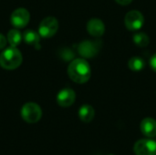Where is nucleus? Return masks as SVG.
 Returning <instances> with one entry per match:
<instances>
[{"label":"nucleus","mask_w":156,"mask_h":155,"mask_svg":"<svg viewBox=\"0 0 156 155\" xmlns=\"http://www.w3.org/2000/svg\"><path fill=\"white\" fill-rule=\"evenodd\" d=\"M21 52L14 47L8 48L0 54V66L8 70L17 69L22 63Z\"/></svg>","instance_id":"f03ea898"},{"label":"nucleus","mask_w":156,"mask_h":155,"mask_svg":"<svg viewBox=\"0 0 156 155\" xmlns=\"http://www.w3.org/2000/svg\"><path fill=\"white\" fill-rule=\"evenodd\" d=\"M61 58L66 60V61H69V60H71L73 58H74V54L68 48L64 49L62 52H61Z\"/></svg>","instance_id":"f3484780"},{"label":"nucleus","mask_w":156,"mask_h":155,"mask_svg":"<svg viewBox=\"0 0 156 155\" xmlns=\"http://www.w3.org/2000/svg\"><path fill=\"white\" fill-rule=\"evenodd\" d=\"M6 45V38L4 35L0 34V50L3 49Z\"/></svg>","instance_id":"6ab92c4d"},{"label":"nucleus","mask_w":156,"mask_h":155,"mask_svg":"<svg viewBox=\"0 0 156 155\" xmlns=\"http://www.w3.org/2000/svg\"><path fill=\"white\" fill-rule=\"evenodd\" d=\"M125 26L131 31H137L142 28L144 23V16L137 10H132L128 12L124 18Z\"/></svg>","instance_id":"423d86ee"},{"label":"nucleus","mask_w":156,"mask_h":155,"mask_svg":"<svg viewBox=\"0 0 156 155\" xmlns=\"http://www.w3.org/2000/svg\"><path fill=\"white\" fill-rule=\"evenodd\" d=\"M95 116V111L92 106L89 104L82 105L79 110V117L81 122L85 123L90 122Z\"/></svg>","instance_id":"f8f14e48"},{"label":"nucleus","mask_w":156,"mask_h":155,"mask_svg":"<svg viewBox=\"0 0 156 155\" xmlns=\"http://www.w3.org/2000/svg\"><path fill=\"white\" fill-rule=\"evenodd\" d=\"M87 30L92 37H100L105 32V26L101 19L92 18L87 24Z\"/></svg>","instance_id":"9d476101"},{"label":"nucleus","mask_w":156,"mask_h":155,"mask_svg":"<svg viewBox=\"0 0 156 155\" xmlns=\"http://www.w3.org/2000/svg\"><path fill=\"white\" fill-rule=\"evenodd\" d=\"M150 66H151V68L156 72V53L154 55L152 56V58L150 59Z\"/></svg>","instance_id":"a211bd4d"},{"label":"nucleus","mask_w":156,"mask_h":155,"mask_svg":"<svg viewBox=\"0 0 156 155\" xmlns=\"http://www.w3.org/2000/svg\"><path fill=\"white\" fill-rule=\"evenodd\" d=\"M24 40L27 45L34 46L35 48L37 47L39 48V40H40V35L37 34V32L33 31L32 29H28L25 31L24 33Z\"/></svg>","instance_id":"ddd939ff"},{"label":"nucleus","mask_w":156,"mask_h":155,"mask_svg":"<svg viewBox=\"0 0 156 155\" xmlns=\"http://www.w3.org/2000/svg\"><path fill=\"white\" fill-rule=\"evenodd\" d=\"M133 42L138 47H146L149 44L150 39H149V37L145 33L139 32V33L134 34V36H133Z\"/></svg>","instance_id":"dca6fc26"},{"label":"nucleus","mask_w":156,"mask_h":155,"mask_svg":"<svg viewBox=\"0 0 156 155\" xmlns=\"http://www.w3.org/2000/svg\"><path fill=\"white\" fill-rule=\"evenodd\" d=\"M118 4L120 5H129L132 3L133 0H115Z\"/></svg>","instance_id":"aec40b11"},{"label":"nucleus","mask_w":156,"mask_h":155,"mask_svg":"<svg viewBox=\"0 0 156 155\" xmlns=\"http://www.w3.org/2000/svg\"><path fill=\"white\" fill-rule=\"evenodd\" d=\"M128 67L130 69L133 71H139V70H142L145 67V62L143 58L139 57H133L129 60Z\"/></svg>","instance_id":"2eb2a0df"},{"label":"nucleus","mask_w":156,"mask_h":155,"mask_svg":"<svg viewBox=\"0 0 156 155\" xmlns=\"http://www.w3.org/2000/svg\"><path fill=\"white\" fill-rule=\"evenodd\" d=\"M76 100V93L73 90L69 88H65L61 90L57 95V102L60 107H69Z\"/></svg>","instance_id":"1a4fd4ad"},{"label":"nucleus","mask_w":156,"mask_h":155,"mask_svg":"<svg viewBox=\"0 0 156 155\" xmlns=\"http://www.w3.org/2000/svg\"><path fill=\"white\" fill-rule=\"evenodd\" d=\"M101 47V42L100 40H95V41L85 40L79 45L78 52L83 58H90L95 57L99 53Z\"/></svg>","instance_id":"39448f33"},{"label":"nucleus","mask_w":156,"mask_h":155,"mask_svg":"<svg viewBox=\"0 0 156 155\" xmlns=\"http://www.w3.org/2000/svg\"><path fill=\"white\" fill-rule=\"evenodd\" d=\"M109 155H113V154H109Z\"/></svg>","instance_id":"412c9836"},{"label":"nucleus","mask_w":156,"mask_h":155,"mask_svg":"<svg viewBox=\"0 0 156 155\" xmlns=\"http://www.w3.org/2000/svg\"><path fill=\"white\" fill-rule=\"evenodd\" d=\"M30 19V14L29 12L23 7L16 8L11 15V24L16 26V28H22L25 27Z\"/></svg>","instance_id":"6e6552de"},{"label":"nucleus","mask_w":156,"mask_h":155,"mask_svg":"<svg viewBox=\"0 0 156 155\" xmlns=\"http://www.w3.org/2000/svg\"><path fill=\"white\" fill-rule=\"evenodd\" d=\"M68 74L71 80L76 83L87 82L91 75V70L89 63L83 58L73 59L68 68Z\"/></svg>","instance_id":"f257e3e1"},{"label":"nucleus","mask_w":156,"mask_h":155,"mask_svg":"<svg viewBox=\"0 0 156 155\" xmlns=\"http://www.w3.org/2000/svg\"><path fill=\"white\" fill-rule=\"evenodd\" d=\"M6 39L11 47L16 48L22 40V34L18 29H11L7 33Z\"/></svg>","instance_id":"4468645a"},{"label":"nucleus","mask_w":156,"mask_h":155,"mask_svg":"<svg viewBox=\"0 0 156 155\" xmlns=\"http://www.w3.org/2000/svg\"><path fill=\"white\" fill-rule=\"evenodd\" d=\"M22 119L27 123H36L42 117V110L35 102H27L23 105L20 111Z\"/></svg>","instance_id":"7ed1b4c3"},{"label":"nucleus","mask_w":156,"mask_h":155,"mask_svg":"<svg viewBox=\"0 0 156 155\" xmlns=\"http://www.w3.org/2000/svg\"><path fill=\"white\" fill-rule=\"evenodd\" d=\"M58 29V21L54 16H48L41 21L38 26V34L44 38H49L57 33Z\"/></svg>","instance_id":"20e7f679"},{"label":"nucleus","mask_w":156,"mask_h":155,"mask_svg":"<svg viewBox=\"0 0 156 155\" xmlns=\"http://www.w3.org/2000/svg\"><path fill=\"white\" fill-rule=\"evenodd\" d=\"M140 130L147 138L156 137V121L153 118H145L141 122Z\"/></svg>","instance_id":"9b49d317"},{"label":"nucleus","mask_w":156,"mask_h":155,"mask_svg":"<svg viewBox=\"0 0 156 155\" xmlns=\"http://www.w3.org/2000/svg\"><path fill=\"white\" fill-rule=\"evenodd\" d=\"M133 152L136 155H156V142L148 139H142L135 143Z\"/></svg>","instance_id":"0eeeda50"}]
</instances>
